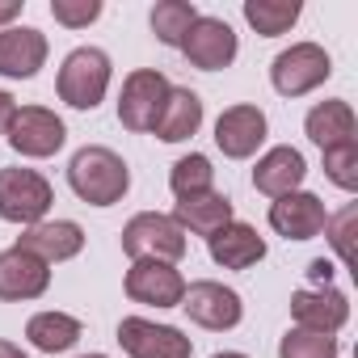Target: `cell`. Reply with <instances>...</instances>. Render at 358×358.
<instances>
[{"instance_id": "6da1fadb", "label": "cell", "mask_w": 358, "mask_h": 358, "mask_svg": "<svg viewBox=\"0 0 358 358\" xmlns=\"http://www.w3.org/2000/svg\"><path fill=\"white\" fill-rule=\"evenodd\" d=\"M68 186L80 203L89 207H114L122 203V194L131 190V169L127 160L114 152V148H101V143H89L72 156L68 164Z\"/></svg>"}, {"instance_id": "7a4b0ae2", "label": "cell", "mask_w": 358, "mask_h": 358, "mask_svg": "<svg viewBox=\"0 0 358 358\" xmlns=\"http://www.w3.org/2000/svg\"><path fill=\"white\" fill-rule=\"evenodd\" d=\"M186 249H190L186 232L173 224V215H160V211H139L122 228V253L131 262H169V266H177L186 257Z\"/></svg>"}, {"instance_id": "3957f363", "label": "cell", "mask_w": 358, "mask_h": 358, "mask_svg": "<svg viewBox=\"0 0 358 358\" xmlns=\"http://www.w3.org/2000/svg\"><path fill=\"white\" fill-rule=\"evenodd\" d=\"M110 76H114V64L101 47H76L64 68H59V101H68L72 110H97L106 89H110Z\"/></svg>"}, {"instance_id": "277c9868", "label": "cell", "mask_w": 358, "mask_h": 358, "mask_svg": "<svg viewBox=\"0 0 358 358\" xmlns=\"http://www.w3.org/2000/svg\"><path fill=\"white\" fill-rule=\"evenodd\" d=\"M51 203L55 190L38 169H0V220L5 224L34 228L47 220Z\"/></svg>"}, {"instance_id": "5b68a950", "label": "cell", "mask_w": 358, "mask_h": 358, "mask_svg": "<svg viewBox=\"0 0 358 358\" xmlns=\"http://www.w3.org/2000/svg\"><path fill=\"white\" fill-rule=\"evenodd\" d=\"M329 76H333V59L320 43H291L270 64V85L282 97H303V93L320 89Z\"/></svg>"}, {"instance_id": "8992f818", "label": "cell", "mask_w": 358, "mask_h": 358, "mask_svg": "<svg viewBox=\"0 0 358 358\" xmlns=\"http://www.w3.org/2000/svg\"><path fill=\"white\" fill-rule=\"evenodd\" d=\"M169 76L160 68H139L122 80V93H118V122L127 131H152L164 101H169Z\"/></svg>"}, {"instance_id": "52a82bcc", "label": "cell", "mask_w": 358, "mask_h": 358, "mask_svg": "<svg viewBox=\"0 0 358 358\" xmlns=\"http://www.w3.org/2000/svg\"><path fill=\"white\" fill-rule=\"evenodd\" d=\"M5 139H9V148H13L17 156L47 160V156H55V152L64 148L68 127H64V118H59L55 110H47V106H17V114H13Z\"/></svg>"}, {"instance_id": "ba28073f", "label": "cell", "mask_w": 358, "mask_h": 358, "mask_svg": "<svg viewBox=\"0 0 358 358\" xmlns=\"http://www.w3.org/2000/svg\"><path fill=\"white\" fill-rule=\"evenodd\" d=\"M182 312L199 324V329H211V333H224V329H236L245 320V303L232 287L224 282H190L186 295H182Z\"/></svg>"}, {"instance_id": "9c48e42d", "label": "cell", "mask_w": 358, "mask_h": 358, "mask_svg": "<svg viewBox=\"0 0 358 358\" xmlns=\"http://www.w3.org/2000/svg\"><path fill=\"white\" fill-rule=\"evenodd\" d=\"M118 345L131 358H190L194 354V341L182 329L156 324V320H143V316L118 320Z\"/></svg>"}, {"instance_id": "30bf717a", "label": "cell", "mask_w": 358, "mask_h": 358, "mask_svg": "<svg viewBox=\"0 0 358 358\" xmlns=\"http://www.w3.org/2000/svg\"><path fill=\"white\" fill-rule=\"evenodd\" d=\"M122 287H127V299L148 308H182V295H186L182 270L169 262H131Z\"/></svg>"}, {"instance_id": "8fae6325", "label": "cell", "mask_w": 358, "mask_h": 358, "mask_svg": "<svg viewBox=\"0 0 358 358\" xmlns=\"http://www.w3.org/2000/svg\"><path fill=\"white\" fill-rule=\"evenodd\" d=\"M236 51H241L236 30H232L224 17H203V13H199V22H194L190 34L182 38V55H186L194 68H203V72L228 68V64L236 59Z\"/></svg>"}, {"instance_id": "7c38bea8", "label": "cell", "mask_w": 358, "mask_h": 358, "mask_svg": "<svg viewBox=\"0 0 358 358\" xmlns=\"http://www.w3.org/2000/svg\"><path fill=\"white\" fill-rule=\"evenodd\" d=\"M270 135V122L257 106H228L215 118V148L228 160H249Z\"/></svg>"}, {"instance_id": "4fadbf2b", "label": "cell", "mask_w": 358, "mask_h": 358, "mask_svg": "<svg viewBox=\"0 0 358 358\" xmlns=\"http://www.w3.org/2000/svg\"><path fill=\"white\" fill-rule=\"evenodd\" d=\"M324 224H329V211L308 190H295V194H282L270 203V228L287 241H312L324 232Z\"/></svg>"}, {"instance_id": "5bb4252c", "label": "cell", "mask_w": 358, "mask_h": 358, "mask_svg": "<svg viewBox=\"0 0 358 358\" xmlns=\"http://www.w3.org/2000/svg\"><path fill=\"white\" fill-rule=\"evenodd\" d=\"M47 287H51V266L47 262H38L34 253H26L17 245L0 253V299L26 303V299L47 295Z\"/></svg>"}, {"instance_id": "9a60e30c", "label": "cell", "mask_w": 358, "mask_h": 358, "mask_svg": "<svg viewBox=\"0 0 358 358\" xmlns=\"http://www.w3.org/2000/svg\"><path fill=\"white\" fill-rule=\"evenodd\" d=\"M17 249L34 253L38 262L55 266V262H72L80 249H85V228L76 220H43L34 228H26L17 236Z\"/></svg>"}, {"instance_id": "2e32d148", "label": "cell", "mask_w": 358, "mask_h": 358, "mask_svg": "<svg viewBox=\"0 0 358 358\" xmlns=\"http://www.w3.org/2000/svg\"><path fill=\"white\" fill-rule=\"evenodd\" d=\"M47 34L34 26H9L0 30V76L9 80H30L47 64Z\"/></svg>"}, {"instance_id": "e0dca14e", "label": "cell", "mask_w": 358, "mask_h": 358, "mask_svg": "<svg viewBox=\"0 0 358 358\" xmlns=\"http://www.w3.org/2000/svg\"><path fill=\"white\" fill-rule=\"evenodd\" d=\"M303 177H308L303 152L291 148V143H278V148H270V152L257 160L253 186H257L266 199H282V194H295V190L303 186Z\"/></svg>"}, {"instance_id": "ac0fdd59", "label": "cell", "mask_w": 358, "mask_h": 358, "mask_svg": "<svg viewBox=\"0 0 358 358\" xmlns=\"http://www.w3.org/2000/svg\"><path fill=\"white\" fill-rule=\"evenodd\" d=\"M291 316L299 329H316V333H337L350 320V299L337 287H312V291H295L291 295Z\"/></svg>"}, {"instance_id": "d6986e66", "label": "cell", "mask_w": 358, "mask_h": 358, "mask_svg": "<svg viewBox=\"0 0 358 358\" xmlns=\"http://www.w3.org/2000/svg\"><path fill=\"white\" fill-rule=\"evenodd\" d=\"M207 253H211V262L224 266V270H249V266H257V262L266 257V241H262V232H257L253 224L232 220V224H224L215 236H207Z\"/></svg>"}, {"instance_id": "ffe728a7", "label": "cell", "mask_w": 358, "mask_h": 358, "mask_svg": "<svg viewBox=\"0 0 358 358\" xmlns=\"http://www.w3.org/2000/svg\"><path fill=\"white\" fill-rule=\"evenodd\" d=\"M236 211H232V199L220 194V190H207V194H190V199H177L173 207V224L182 232H194V236H215L224 224H232Z\"/></svg>"}, {"instance_id": "44dd1931", "label": "cell", "mask_w": 358, "mask_h": 358, "mask_svg": "<svg viewBox=\"0 0 358 358\" xmlns=\"http://www.w3.org/2000/svg\"><path fill=\"white\" fill-rule=\"evenodd\" d=\"M303 131H308V139H312L320 152H329V148H337V143H354V135H358L354 106L341 101V97L316 101V106L308 110V118H303Z\"/></svg>"}, {"instance_id": "7402d4cb", "label": "cell", "mask_w": 358, "mask_h": 358, "mask_svg": "<svg viewBox=\"0 0 358 358\" xmlns=\"http://www.w3.org/2000/svg\"><path fill=\"white\" fill-rule=\"evenodd\" d=\"M199 127H203V97L194 89H169V101H164L152 135L164 143H182V139L199 135Z\"/></svg>"}, {"instance_id": "603a6c76", "label": "cell", "mask_w": 358, "mask_h": 358, "mask_svg": "<svg viewBox=\"0 0 358 358\" xmlns=\"http://www.w3.org/2000/svg\"><path fill=\"white\" fill-rule=\"evenodd\" d=\"M26 337L43 354H64L80 341V320L68 316V312H34L26 320Z\"/></svg>"}, {"instance_id": "cb8c5ba5", "label": "cell", "mask_w": 358, "mask_h": 358, "mask_svg": "<svg viewBox=\"0 0 358 358\" xmlns=\"http://www.w3.org/2000/svg\"><path fill=\"white\" fill-rule=\"evenodd\" d=\"M303 5L299 0H245V22L262 34V38H278L299 22Z\"/></svg>"}, {"instance_id": "d4e9b609", "label": "cell", "mask_w": 358, "mask_h": 358, "mask_svg": "<svg viewBox=\"0 0 358 358\" xmlns=\"http://www.w3.org/2000/svg\"><path fill=\"white\" fill-rule=\"evenodd\" d=\"M152 34H156V43H164V47H177L182 51V38L190 34V26L199 22V9L190 5V0H160V5L152 9Z\"/></svg>"}, {"instance_id": "484cf974", "label": "cell", "mask_w": 358, "mask_h": 358, "mask_svg": "<svg viewBox=\"0 0 358 358\" xmlns=\"http://www.w3.org/2000/svg\"><path fill=\"white\" fill-rule=\"evenodd\" d=\"M169 190H173L177 199H190V194L215 190V169H211V160H207L203 152L182 156V160L169 169Z\"/></svg>"}, {"instance_id": "4316f807", "label": "cell", "mask_w": 358, "mask_h": 358, "mask_svg": "<svg viewBox=\"0 0 358 358\" xmlns=\"http://www.w3.org/2000/svg\"><path fill=\"white\" fill-rule=\"evenodd\" d=\"M341 341L333 333H316V329H287L278 341V358H337Z\"/></svg>"}, {"instance_id": "83f0119b", "label": "cell", "mask_w": 358, "mask_h": 358, "mask_svg": "<svg viewBox=\"0 0 358 358\" xmlns=\"http://www.w3.org/2000/svg\"><path fill=\"white\" fill-rule=\"evenodd\" d=\"M324 177L345 194L358 190V139L354 143H337V148L324 152Z\"/></svg>"}, {"instance_id": "f1b7e54d", "label": "cell", "mask_w": 358, "mask_h": 358, "mask_svg": "<svg viewBox=\"0 0 358 358\" xmlns=\"http://www.w3.org/2000/svg\"><path fill=\"white\" fill-rule=\"evenodd\" d=\"M354 220H358V207L354 203H345L337 215H329V224H324V236H329V245L337 249V257H341V266H350L354 262V245H350V236H354Z\"/></svg>"}, {"instance_id": "f546056e", "label": "cell", "mask_w": 358, "mask_h": 358, "mask_svg": "<svg viewBox=\"0 0 358 358\" xmlns=\"http://www.w3.org/2000/svg\"><path fill=\"white\" fill-rule=\"evenodd\" d=\"M51 17L68 30H85L101 17V0H51Z\"/></svg>"}, {"instance_id": "4dcf8cb0", "label": "cell", "mask_w": 358, "mask_h": 358, "mask_svg": "<svg viewBox=\"0 0 358 358\" xmlns=\"http://www.w3.org/2000/svg\"><path fill=\"white\" fill-rule=\"evenodd\" d=\"M333 274H337V266H333V262H324V257H316V262L308 266L312 287H333Z\"/></svg>"}, {"instance_id": "1f68e13d", "label": "cell", "mask_w": 358, "mask_h": 358, "mask_svg": "<svg viewBox=\"0 0 358 358\" xmlns=\"http://www.w3.org/2000/svg\"><path fill=\"white\" fill-rule=\"evenodd\" d=\"M13 114H17V101H13V93H5V89H0V135L9 131Z\"/></svg>"}, {"instance_id": "d6a6232c", "label": "cell", "mask_w": 358, "mask_h": 358, "mask_svg": "<svg viewBox=\"0 0 358 358\" xmlns=\"http://www.w3.org/2000/svg\"><path fill=\"white\" fill-rule=\"evenodd\" d=\"M22 17V0H0V30H9Z\"/></svg>"}, {"instance_id": "836d02e7", "label": "cell", "mask_w": 358, "mask_h": 358, "mask_svg": "<svg viewBox=\"0 0 358 358\" xmlns=\"http://www.w3.org/2000/svg\"><path fill=\"white\" fill-rule=\"evenodd\" d=\"M0 358H30L22 345H13V341H0Z\"/></svg>"}, {"instance_id": "e575fe53", "label": "cell", "mask_w": 358, "mask_h": 358, "mask_svg": "<svg viewBox=\"0 0 358 358\" xmlns=\"http://www.w3.org/2000/svg\"><path fill=\"white\" fill-rule=\"evenodd\" d=\"M211 358H249V354H241V350H224V354H211Z\"/></svg>"}, {"instance_id": "d590c367", "label": "cell", "mask_w": 358, "mask_h": 358, "mask_svg": "<svg viewBox=\"0 0 358 358\" xmlns=\"http://www.w3.org/2000/svg\"><path fill=\"white\" fill-rule=\"evenodd\" d=\"M80 358H110V354H80Z\"/></svg>"}]
</instances>
